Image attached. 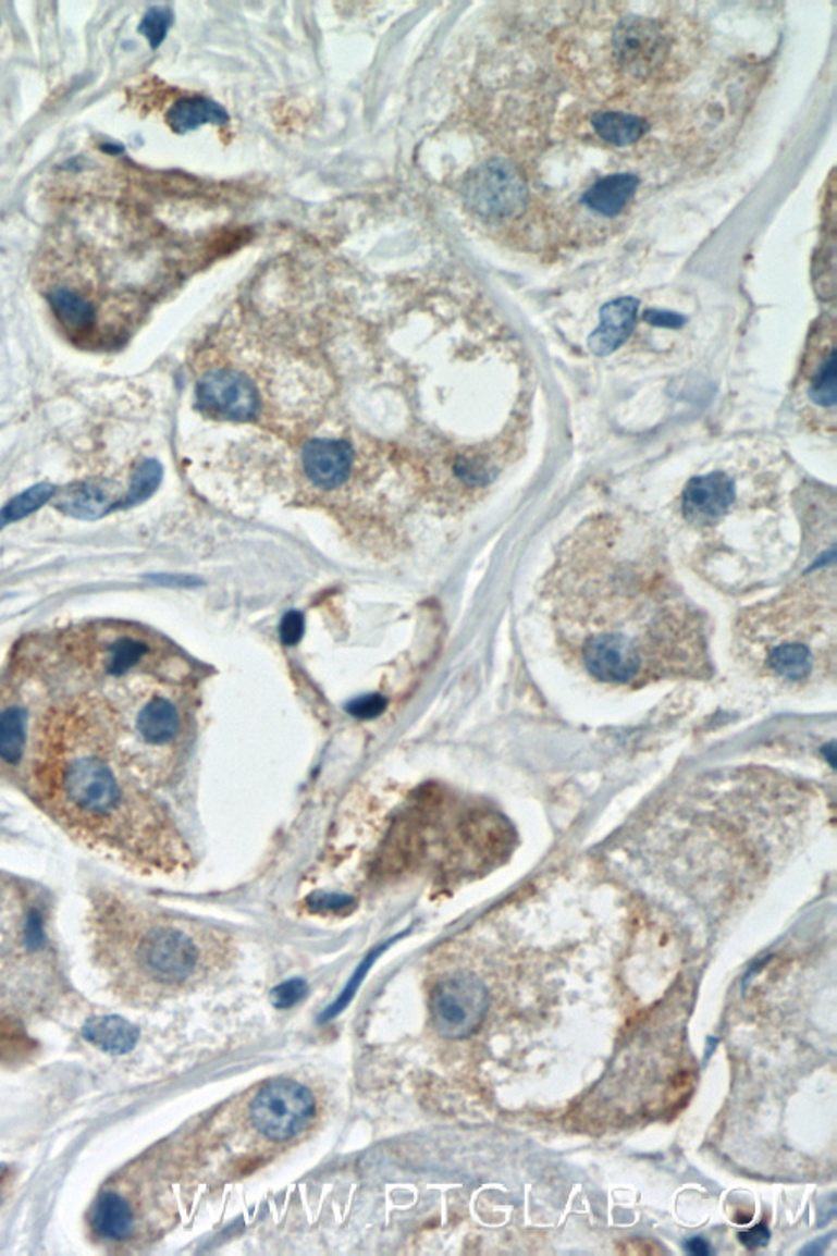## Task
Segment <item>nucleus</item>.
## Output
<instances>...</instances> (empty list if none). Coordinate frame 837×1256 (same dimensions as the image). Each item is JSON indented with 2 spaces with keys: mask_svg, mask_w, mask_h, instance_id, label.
Returning <instances> with one entry per match:
<instances>
[{
  "mask_svg": "<svg viewBox=\"0 0 837 1256\" xmlns=\"http://www.w3.org/2000/svg\"><path fill=\"white\" fill-rule=\"evenodd\" d=\"M197 406L217 421H254L260 415L259 390L254 380L239 370H210L198 382Z\"/></svg>",
  "mask_w": 837,
  "mask_h": 1256,
  "instance_id": "9",
  "label": "nucleus"
},
{
  "mask_svg": "<svg viewBox=\"0 0 837 1256\" xmlns=\"http://www.w3.org/2000/svg\"><path fill=\"white\" fill-rule=\"evenodd\" d=\"M435 1031L448 1039H464L480 1030L490 1008V995L480 978L458 974L445 978L431 995Z\"/></svg>",
  "mask_w": 837,
  "mask_h": 1256,
  "instance_id": "8",
  "label": "nucleus"
},
{
  "mask_svg": "<svg viewBox=\"0 0 837 1256\" xmlns=\"http://www.w3.org/2000/svg\"><path fill=\"white\" fill-rule=\"evenodd\" d=\"M347 709L355 718L371 721V718L383 714L384 709H386V699L378 694H368L364 695V698L355 699L354 702L348 704Z\"/></svg>",
  "mask_w": 837,
  "mask_h": 1256,
  "instance_id": "29",
  "label": "nucleus"
},
{
  "mask_svg": "<svg viewBox=\"0 0 837 1256\" xmlns=\"http://www.w3.org/2000/svg\"><path fill=\"white\" fill-rule=\"evenodd\" d=\"M58 510L81 520H97L116 507L112 494L97 483H76L58 496Z\"/></svg>",
  "mask_w": 837,
  "mask_h": 1256,
  "instance_id": "17",
  "label": "nucleus"
},
{
  "mask_svg": "<svg viewBox=\"0 0 837 1256\" xmlns=\"http://www.w3.org/2000/svg\"><path fill=\"white\" fill-rule=\"evenodd\" d=\"M592 126L605 143L618 148L640 141L641 136L650 130V125L643 119L624 112L598 113L592 119Z\"/></svg>",
  "mask_w": 837,
  "mask_h": 1256,
  "instance_id": "21",
  "label": "nucleus"
},
{
  "mask_svg": "<svg viewBox=\"0 0 837 1256\" xmlns=\"http://www.w3.org/2000/svg\"><path fill=\"white\" fill-rule=\"evenodd\" d=\"M306 995H308V984H306L303 978H290V981L283 982V984L272 988L269 998L270 1003H272L276 1010H290V1008L298 1005Z\"/></svg>",
  "mask_w": 837,
  "mask_h": 1256,
  "instance_id": "27",
  "label": "nucleus"
},
{
  "mask_svg": "<svg viewBox=\"0 0 837 1256\" xmlns=\"http://www.w3.org/2000/svg\"><path fill=\"white\" fill-rule=\"evenodd\" d=\"M50 303L58 320L74 333H83L94 327L96 308L93 303L76 290L67 286H57L50 293Z\"/></svg>",
  "mask_w": 837,
  "mask_h": 1256,
  "instance_id": "20",
  "label": "nucleus"
},
{
  "mask_svg": "<svg viewBox=\"0 0 837 1256\" xmlns=\"http://www.w3.org/2000/svg\"><path fill=\"white\" fill-rule=\"evenodd\" d=\"M9 1178V1170L4 1165H0V1193L5 1190V1181Z\"/></svg>",
  "mask_w": 837,
  "mask_h": 1256,
  "instance_id": "35",
  "label": "nucleus"
},
{
  "mask_svg": "<svg viewBox=\"0 0 837 1256\" xmlns=\"http://www.w3.org/2000/svg\"><path fill=\"white\" fill-rule=\"evenodd\" d=\"M542 598L563 655L602 685L712 676L705 615L677 581L663 532L633 510H601L576 526Z\"/></svg>",
  "mask_w": 837,
  "mask_h": 1256,
  "instance_id": "1",
  "label": "nucleus"
},
{
  "mask_svg": "<svg viewBox=\"0 0 837 1256\" xmlns=\"http://www.w3.org/2000/svg\"><path fill=\"white\" fill-rule=\"evenodd\" d=\"M381 951H383V949H378V951H374L373 955H370V956H368L367 959H365L364 964H361L360 968H358V971L355 972L354 977L350 978V982H348L347 987H345V990L342 992L341 998H339V1000L335 1001L334 1005H331V1007H329V1010L325 1011L324 1014H322V1020H329V1018L335 1017V1014L341 1013V1011L344 1010V1008L347 1007L348 1003H350L352 998H354L355 992H357L358 985L361 984V978H364L365 974H367L368 968H370V965L373 964L374 961H377L378 955H380Z\"/></svg>",
  "mask_w": 837,
  "mask_h": 1256,
  "instance_id": "28",
  "label": "nucleus"
},
{
  "mask_svg": "<svg viewBox=\"0 0 837 1256\" xmlns=\"http://www.w3.org/2000/svg\"><path fill=\"white\" fill-rule=\"evenodd\" d=\"M161 481L162 465L159 464L158 460H152V458L141 461L138 468H136L135 473H133L132 487H130L128 494H126L123 503L119 504V507L128 509V507H135L138 506V504L145 503V501H148L149 497L156 493Z\"/></svg>",
  "mask_w": 837,
  "mask_h": 1256,
  "instance_id": "25",
  "label": "nucleus"
},
{
  "mask_svg": "<svg viewBox=\"0 0 837 1256\" xmlns=\"http://www.w3.org/2000/svg\"><path fill=\"white\" fill-rule=\"evenodd\" d=\"M795 415L813 434L834 438L837 422L836 344L834 321L813 328L793 389Z\"/></svg>",
  "mask_w": 837,
  "mask_h": 1256,
  "instance_id": "5",
  "label": "nucleus"
},
{
  "mask_svg": "<svg viewBox=\"0 0 837 1256\" xmlns=\"http://www.w3.org/2000/svg\"><path fill=\"white\" fill-rule=\"evenodd\" d=\"M61 792L70 812L84 822H102L122 806V787L106 761L96 756L71 760L61 774Z\"/></svg>",
  "mask_w": 837,
  "mask_h": 1256,
  "instance_id": "6",
  "label": "nucleus"
},
{
  "mask_svg": "<svg viewBox=\"0 0 837 1256\" xmlns=\"http://www.w3.org/2000/svg\"><path fill=\"white\" fill-rule=\"evenodd\" d=\"M666 38L651 22L631 17L615 32V53L627 70L648 74L666 57Z\"/></svg>",
  "mask_w": 837,
  "mask_h": 1256,
  "instance_id": "13",
  "label": "nucleus"
},
{
  "mask_svg": "<svg viewBox=\"0 0 837 1256\" xmlns=\"http://www.w3.org/2000/svg\"><path fill=\"white\" fill-rule=\"evenodd\" d=\"M640 181L631 174H614L599 181L586 192V207L602 217H615L637 194Z\"/></svg>",
  "mask_w": 837,
  "mask_h": 1256,
  "instance_id": "18",
  "label": "nucleus"
},
{
  "mask_svg": "<svg viewBox=\"0 0 837 1256\" xmlns=\"http://www.w3.org/2000/svg\"><path fill=\"white\" fill-rule=\"evenodd\" d=\"M102 149L103 151L109 152V155H119V152H123L122 146L119 145H106Z\"/></svg>",
  "mask_w": 837,
  "mask_h": 1256,
  "instance_id": "36",
  "label": "nucleus"
},
{
  "mask_svg": "<svg viewBox=\"0 0 837 1256\" xmlns=\"http://www.w3.org/2000/svg\"><path fill=\"white\" fill-rule=\"evenodd\" d=\"M738 1239L741 1240L746 1248L755 1249L759 1248V1246L767 1245L768 1239H771V1232H768L765 1226H755L752 1227V1229L744 1230V1232H739Z\"/></svg>",
  "mask_w": 837,
  "mask_h": 1256,
  "instance_id": "32",
  "label": "nucleus"
},
{
  "mask_svg": "<svg viewBox=\"0 0 837 1256\" xmlns=\"http://www.w3.org/2000/svg\"><path fill=\"white\" fill-rule=\"evenodd\" d=\"M316 1103L308 1088L293 1080H272L250 1103L254 1128L270 1141L283 1142L305 1131L315 1116Z\"/></svg>",
  "mask_w": 837,
  "mask_h": 1256,
  "instance_id": "7",
  "label": "nucleus"
},
{
  "mask_svg": "<svg viewBox=\"0 0 837 1256\" xmlns=\"http://www.w3.org/2000/svg\"><path fill=\"white\" fill-rule=\"evenodd\" d=\"M171 24L172 12L169 11V9L152 8L149 9L148 14L143 19L141 25H139V32L145 35L146 40H148L151 48L156 50V48L161 47L162 41H164Z\"/></svg>",
  "mask_w": 837,
  "mask_h": 1256,
  "instance_id": "26",
  "label": "nucleus"
},
{
  "mask_svg": "<svg viewBox=\"0 0 837 1256\" xmlns=\"http://www.w3.org/2000/svg\"><path fill=\"white\" fill-rule=\"evenodd\" d=\"M84 1039L97 1049L112 1056L132 1052L139 1039V1030L122 1017H99L89 1020L83 1030Z\"/></svg>",
  "mask_w": 837,
  "mask_h": 1256,
  "instance_id": "16",
  "label": "nucleus"
},
{
  "mask_svg": "<svg viewBox=\"0 0 837 1256\" xmlns=\"http://www.w3.org/2000/svg\"><path fill=\"white\" fill-rule=\"evenodd\" d=\"M784 471L774 457L746 454L687 483L680 520L703 578L748 591L778 575L791 500Z\"/></svg>",
  "mask_w": 837,
  "mask_h": 1256,
  "instance_id": "2",
  "label": "nucleus"
},
{
  "mask_svg": "<svg viewBox=\"0 0 837 1256\" xmlns=\"http://www.w3.org/2000/svg\"><path fill=\"white\" fill-rule=\"evenodd\" d=\"M151 649L145 640L136 637H119L110 643L106 653V669L109 675L123 676L141 665Z\"/></svg>",
  "mask_w": 837,
  "mask_h": 1256,
  "instance_id": "23",
  "label": "nucleus"
},
{
  "mask_svg": "<svg viewBox=\"0 0 837 1256\" xmlns=\"http://www.w3.org/2000/svg\"><path fill=\"white\" fill-rule=\"evenodd\" d=\"M227 122V113L223 107L205 97H187L179 100L168 112V123L175 133L194 132L198 126L207 123L223 125Z\"/></svg>",
  "mask_w": 837,
  "mask_h": 1256,
  "instance_id": "19",
  "label": "nucleus"
},
{
  "mask_svg": "<svg viewBox=\"0 0 837 1256\" xmlns=\"http://www.w3.org/2000/svg\"><path fill=\"white\" fill-rule=\"evenodd\" d=\"M350 901V898L345 897V895L321 894L315 895L309 904L318 911H337L348 907Z\"/></svg>",
  "mask_w": 837,
  "mask_h": 1256,
  "instance_id": "31",
  "label": "nucleus"
},
{
  "mask_svg": "<svg viewBox=\"0 0 837 1256\" xmlns=\"http://www.w3.org/2000/svg\"><path fill=\"white\" fill-rule=\"evenodd\" d=\"M132 949H100L110 982L119 981L130 969L155 984L175 985L190 978L197 969L198 951L190 934L181 927L151 926L133 939Z\"/></svg>",
  "mask_w": 837,
  "mask_h": 1256,
  "instance_id": "4",
  "label": "nucleus"
},
{
  "mask_svg": "<svg viewBox=\"0 0 837 1256\" xmlns=\"http://www.w3.org/2000/svg\"><path fill=\"white\" fill-rule=\"evenodd\" d=\"M465 200L477 213L490 218L516 214L526 204V185L506 161H490L465 184Z\"/></svg>",
  "mask_w": 837,
  "mask_h": 1256,
  "instance_id": "10",
  "label": "nucleus"
},
{
  "mask_svg": "<svg viewBox=\"0 0 837 1256\" xmlns=\"http://www.w3.org/2000/svg\"><path fill=\"white\" fill-rule=\"evenodd\" d=\"M57 488L50 483H40L32 487L30 490L15 496L14 500L9 501L2 509H0V530L4 529L11 522L25 519V517L34 514L35 510L41 509L51 497L54 496Z\"/></svg>",
  "mask_w": 837,
  "mask_h": 1256,
  "instance_id": "24",
  "label": "nucleus"
},
{
  "mask_svg": "<svg viewBox=\"0 0 837 1256\" xmlns=\"http://www.w3.org/2000/svg\"><path fill=\"white\" fill-rule=\"evenodd\" d=\"M687 1252L692 1253V1255L705 1256L710 1253V1246L705 1240L699 1239V1236H697V1239H692L687 1242Z\"/></svg>",
  "mask_w": 837,
  "mask_h": 1256,
  "instance_id": "34",
  "label": "nucleus"
},
{
  "mask_svg": "<svg viewBox=\"0 0 837 1256\" xmlns=\"http://www.w3.org/2000/svg\"><path fill=\"white\" fill-rule=\"evenodd\" d=\"M355 461L354 445L342 439L311 438L299 447L303 475L321 493H332L348 483Z\"/></svg>",
  "mask_w": 837,
  "mask_h": 1256,
  "instance_id": "12",
  "label": "nucleus"
},
{
  "mask_svg": "<svg viewBox=\"0 0 837 1256\" xmlns=\"http://www.w3.org/2000/svg\"><path fill=\"white\" fill-rule=\"evenodd\" d=\"M638 309H640L638 299L628 298V296L614 299V301H608L607 305L602 306L601 324L589 336V350L594 356L607 357L620 349L633 334L638 321Z\"/></svg>",
  "mask_w": 837,
  "mask_h": 1256,
  "instance_id": "14",
  "label": "nucleus"
},
{
  "mask_svg": "<svg viewBox=\"0 0 837 1256\" xmlns=\"http://www.w3.org/2000/svg\"><path fill=\"white\" fill-rule=\"evenodd\" d=\"M90 1229L99 1239L110 1243L126 1242L136 1230L135 1214L125 1197L107 1187L97 1197L90 1212Z\"/></svg>",
  "mask_w": 837,
  "mask_h": 1256,
  "instance_id": "15",
  "label": "nucleus"
},
{
  "mask_svg": "<svg viewBox=\"0 0 837 1256\" xmlns=\"http://www.w3.org/2000/svg\"><path fill=\"white\" fill-rule=\"evenodd\" d=\"M135 730L143 744L161 751L162 758L171 763L184 741L187 730V714L171 692L156 691L139 705L135 717Z\"/></svg>",
  "mask_w": 837,
  "mask_h": 1256,
  "instance_id": "11",
  "label": "nucleus"
},
{
  "mask_svg": "<svg viewBox=\"0 0 837 1256\" xmlns=\"http://www.w3.org/2000/svg\"><path fill=\"white\" fill-rule=\"evenodd\" d=\"M836 558L797 576L767 601L742 608L733 628L736 658L787 691L834 682L837 668Z\"/></svg>",
  "mask_w": 837,
  "mask_h": 1256,
  "instance_id": "3",
  "label": "nucleus"
},
{
  "mask_svg": "<svg viewBox=\"0 0 837 1256\" xmlns=\"http://www.w3.org/2000/svg\"><path fill=\"white\" fill-rule=\"evenodd\" d=\"M303 636H305V617L299 612H288L280 624V639L283 645H296Z\"/></svg>",
  "mask_w": 837,
  "mask_h": 1256,
  "instance_id": "30",
  "label": "nucleus"
},
{
  "mask_svg": "<svg viewBox=\"0 0 837 1256\" xmlns=\"http://www.w3.org/2000/svg\"><path fill=\"white\" fill-rule=\"evenodd\" d=\"M151 579H152V581L159 582V584H165V586H194V584H198V581H195V579L185 578V576L159 575V576H151Z\"/></svg>",
  "mask_w": 837,
  "mask_h": 1256,
  "instance_id": "33",
  "label": "nucleus"
},
{
  "mask_svg": "<svg viewBox=\"0 0 837 1256\" xmlns=\"http://www.w3.org/2000/svg\"><path fill=\"white\" fill-rule=\"evenodd\" d=\"M27 711L22 707L0 712V760L21 763L27 744Z\"/></svg>",
  "mask_w": 837,
  "mask_h": 1256,
  "instance_id": "22",
  "label": "nucleus"
}]
</instances>
